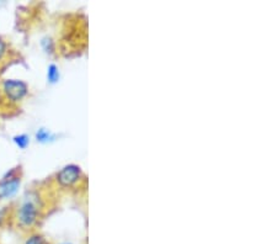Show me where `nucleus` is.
<instances>
[{
	"label": "nucleus",
	"instance_id": "6e6552de",
	"mask_svg": "<svg viewBox=\"0 0 277 244\" xmlns=\"http://www.w3.org/2000/svg\"><path fill=\"white\" fill-rule=\"evenodd\" d=\"M25 244H48V243H47L46 239H44L43 237L36 234V236L30 237V238L27 239L26 243H25Z\"/></svg>",
	"mask_w": 277,
	"mask_h": 244
},
{
	"label": "nucleus",
	"instance_id": "20e7f679",
	"mask_svg": "<svg viewBox=\"0 0 277 244\" xmlns=\"http://www.w3.org/2000/svg\"><path fill=\"white\" fill-rule=\"evenodd\" d=\"M20 185L19 178H11L6 179L3 184L0 185V198H10L18 191V187Z\"/></svg>",
	"mask_w": 277,
	"mask_h": 244
},
{
	"label": "nucleus",
	"instance_id": "f03ea898",
	"mask_svg": "<svg viewBox=\"0 0 277 244\" xmlns=\"http://www.w3.org/2000/svg\"><path fill=\"white\" fill-rule=\"evenodd\" d=\"M37 215H39L37 206L35 205L32 201H26V203H23L22 205H21V207L19 208V224H20L21 227H25V228L34 226V224L37 220Z\"/></svg>",
	"mask_w": 277,
	"mask_h": 244
},
{
	"label": "nucleus",
	"instance_id": "1a4fd4ad",
	"mask_svg": "<svg viewBox=\"0 0 277 244\" xmlns=\"http://www.w3.org/2000/svg\"><path fill=\"white\" fill-rule=\"evenodd\" d=\"M36 137H37V140L41 141V142H46V141H48L49 138H51V135H49L48 131L41 128V130L36 133Z\"/></svg>",
	"mask_w": 277,
	"mask_h": 244
},
{
	"label": "nucleus",
	"instance_id": "39448f33",
	"mask_svg": "<svg viewBox=\"0 0 277 244\" xmlns=\"http://www.w3.org/2000/svg\"><path fill=\"white\" fill-rule=\"evenodd\" d=\"M48 81H51V83H56V81H58V78H59V73H58V69L57 67H56L55 64H51L48 67Z\"/></svg>",
	"mask_w": 277,
	"mask_h": 244
},
{
	"label": "nucleus",
	"instance_id": "f257e3e1",
	"mask_svg": "<svg viewBox=\"0 0 277 244\" xmlns=\"http://www.w3.org/2000/svg\"><path fill=\"white\" fill-rule=\"evenodd\" d=\"M27 91H29V88H27L26 83H23L21 81L8 79V81H4L3 83L4 95L11 102H18L22 100L26 96Z\"/></svg>",
	"mask_w": 277,
	"mask_h": 244
},
{
	"label": "nucleus",
	"instance_id": "423d86ee",
	"mask_svg": "<svg viewBox=\"0 0 277 244\" xmlns=\"http://www.w3.org/2000/svg\"><path fill=\"white\" fill-rule=\"evenodd\" d=\"M14 141H15V143L19 145V147H20V148H26L27 144L30 143V138L27 137L26 135L16 136V137L14 138Z\"/></svg>",
	"mask_w": 277,
	"mask_h": 244
},
{
	"label": "nucleus",
	"instance_id": "7ed1b4c3",
	"mask_svg": "<svg viewBox=\"0 0 277 244\" xmlns=\"http://www.w3.org/2000/svg\"><path fill=\"white\" fill-rule=\"evenodd\" d=\"M80 177V170L78 166L68 165L58 174V182L62 186H70Z\"/></svg>",
	"mask_w": 277,
	"mask_h": 244
},
{
	"label": "nucleus",
	"instance_id": "0eeeda50",
	"mask_svg": "<svg viewBox=\"0 0 277 244\" xmlns=\"http://www.w3.org/2000/svg\"><path fill=\"white\" fill-rule=\"evenodd\" d=\"M8 50H9L8 43H6V42L4 41L1 37H0V63L5 60L6 55H8Z\"/></svg>",
	"mask_w": 277,
	"mask_h": 244
}]
</instances>
